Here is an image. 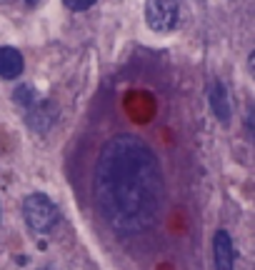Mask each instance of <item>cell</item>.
Returning a JSON list of instances; mask_svg holds the SVG:
<instances>
[{
    "instance_id": "obj_1",
    "label": "cell",
    "mask_w": 255,
    "mask_h": 270,
    "mask_svg": "<svg viewBox=\"0 0 255 270\" xmlns=\"http://www.w3.org/2000/svg\"><path fill=\"white\" fill-rule=\"evenodd\" d=\"M163 193V170L145 140L115 135L103 145L93 175V198L115 233L138 235L148 230L158 220Z\"/></svg>"
},
{
    "instance_id": "obj_2",
    "label": "cell",
    "mask_w": 255,
    "mask_h": 270,
    "mask_svg": "<svg viewBox=\"0 0 255 270\" xmlns=\"http://www.w3.org/2000/svg\"><path fill=\"white\" fill-rule=\"evenodd\" d=\"M23 215H25L28 228L35 230V233H50V230L55 228L58 218H60L58 205H55L48 195H43V193H30V195L25 198V203H23Z\"/></svg>"
},
{
    "instance_id": "obj_3",
    "label": "cell",
    "mask_w": 255,
    "mask_h": 270,
    "mask_svg": "<svg viewBox=\"0 0 255 270\" xmlns=\"http://www.w3.org/2000/svg\"><path fill=\"white\" fill-rule=\"evenodd\" d=\"M178 20H180L178 3H170V0H150V3L145 5V23L155 33H170V30H175Z\"/></svg>"
},
{
    "instance_id": "obj_4",
    "label": "cell",
    "mask_w": 255,
    "mask_h": 270,
    "mask_svg": "<svg viewBox=\"0 0 255 270\" xmlns=\"http://www.w3.org/2000/svg\"><path fill=\"white\" fill-rule=\"evenodd\" d=\"M213 260H215V270H233L235 248H233V240H230L228 230L215 233V238H213Z\"/></svg>"
},
{
    "instance_id": "obj_5",
    "label": "cell",
    "mask_w": 255,
    "mask_h": 270,
    "mask_svg": "<svg viewBox=\"0 0 255 270\" xmlns=\"http://www.w3.org/2000/svg\"><path fill=\"white\" fill-rule=\"evenodd\" d=\"M23 55L20 50L15 48H0V75H3L5 80L10 78H18L23 73Z\"/></svg>"
},
{
    "instance_id": "obj_6",
    "label": "cell",
    "mask_w": 255,
    "mask_h": 270,
    "mask_svg": "<svg viewBox=\"0 0 255 270\" xmlns=\"http://www.w3.org/2000/svg\"><path fill=\"white\" fill-rule=\"evenodd\" d=\"M210 108H213V113L223 120V123H228L230 120V105H228V93H225V88H223V83H213L210 85Z\"/></svg>"
},
{
    "instance_id": "obj_7",
    "label": "cell",
    "mask_w": 255,
    "mask_h": 270,
    "mask_svg": "<svg viewBox=\"0 0 255 270\" xmlns=\"http://www.w3.org/2000/svg\"><path fill=\"white\" fill-rule=\"evenodd\" d=\"M15 100L23 103V105H35V103H38V95H35V90H33L30 85H23V88H18Z\"/></svg>"
},
{
    "instance_id": "obj_8",
    "label": "cell",
    "mask_w": 255,
    "mask_h": 270,
    "mask_svg": "<svg viewBox=\"0 0 255 270\" xmlns=\"http://www.w3.org/2000/svg\"><path fill=\"white\" fill-rule=\"evenodd\" d=\"M65 8H70V10H90L93 3H90V0H68Z\"/></svg>"
}]
</instances>
